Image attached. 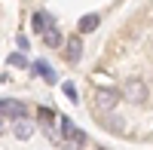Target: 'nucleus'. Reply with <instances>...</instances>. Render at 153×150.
Segmentation results:
<instances>
[{"label":"nucleus","instance_id":"nucleus-1","mask_svg":"<svg viewBox=\"0 0 153 150\" xmlns=\"http://www.w3.org/2000/svg\"><path fill=\"white\" fill-rule=\"evenodd\" d=\"M55 126L61 129V147H65V150H80V147H86V132L76 129L74 123H71V117H58Z\"/></svg>","mask_w":153,"mask_h":150},{"label":"nucleus","instance_id":"nucleus-2","mask_svg":"<svg viewBox=\"0 0 153 150\" xmlns=\"http://www.w3.org/2000/svg\"><path fill=\"white\" fill-rule=\"evenodd\" d=\"M147 83L141 80V77H129V80H126L123 83V98H126V101H135V104H144L147 101Z\"/></svg>","mask_w":153,"mask_h":150},{"label":"nucleus","instance_id":"nucleus-3","mask_svg":"<svg viewBox=\"0 0 153 150\" xmlns=\"http://www.w3.org/2000/svg\"><path fill=\"white\" fill-rule=\"evenodd\" d=\"M0 114H3V120H25L28 117V107H25L22 101H16V98H3L0 101Z\"/></svg>","mask_w":153,"mask_h":150},{"label":"nucleus","instance_id":"nucleus-4","mask_svg":"<svg viewBox=\"0 0 153 150\" xmlns=\"http://www.w3.org/2000/svg\"><path fill=\"white\" fill-rule=\"evenodd\" d=\"M52 25H55V22H52V16H49V12H40V9H37L34 16H31V28H34V31H40V34H46Z\"/></svg>","mask_w":153,"mask_h":150},{"label":"nucleus","instance_id":"nucleus-5","mask_svg":"<svg viewBox=\"0 0 153 150\" xmlns=\"http://www.w3.org/2000/svg\"><path fill=\"white\" fill-rule=\"evenodd\" d=\"M120 98H123V92H120V89H101V92H98V104L113 110V107L120 104Z\"/></svg>","mask_w":153,"mask_h":150},{"label":"nucleus","instance_id":"nucleus-6","mask_svg":"<svg viewBox=\"0 0 153 150\" xmlns=\"http://www.w3.org/2000/svg\"><path fill=\"white\" fill-rule=\"evenodd\" d=\"M65 58L71 61V65H76V61H80V52H83V43H80V37H71V40L65 43Z\"/></svg>","mask_w":153,"mask_h":150},{"label":"nucleus","instance_id":"nucleus-7","mask_svg":"<svg viewBox=\"0 0 153 150\" xmlns=\"http://www.w3.org/2000/svg\"><path fill=\"white\" fill-rule=\"evenodd\" d=\"M31 71L37 74V77H43V83H55V71L49 68L43 58H40V61H34V65H31Z\"/></svg>","mask_w":153,"mask_h":150},{"label":"nucleus","instance_id":"nucleus-8","mask_svg":"<svg viewBox=\"0 0 153 150\" xmlns=\"http://www.w3.org/2000/svg\"><path fill=\"white\" fill-rule=\"evenodd\" d=\"M98 22H101V16H98V12H89V16H83V19H80L76 31H80V34H92V31L98 28Z\"/></svg>","mask_w":153,"mask_h":150},{"label":"nucleus","instance_id":"nucleus-9","mask_svg":"<svg viewBox=\"0 0 153 150\" xmlns=\"http://www.w3.org/2000/svg\"><path fill=\"white\" fill-rule=\"evenodd\" d=\"M31 135H34V126H31L28 120H19V123H16V138H19V141H28Z\"/></svg>","mask_w":153,"mask_h":150},{"label":"nucleus","instance_id":"nucleus-10","mask_svg":"<svg viewBox=\"0 0 153 150\" xmlns=\"http://www.w3.org/2000/svg\"><path fill=\"white\" fill-rule=\"evenodd\" d=\"M43 43H46V46H52V49H55V46H61V31L55 28V25L43 34Z\"/></svg>","mask_w":153,"mask_h":150},{"label":"nucleus","instance_id":"nucleus-11","mask_svg":"<svg viewBox=\"0 0 153 150\" xmlns=\"http://www.w3.org/2000/svg\"><path fill=\"white\" fill-rule=\"evenodd\" d=\"M9 65H12V68H28V58H25L22 52H12V55H9Z\"/></svg>","mask_w":153,"mask_h":150},{"label":"nucleus","instance_id":"nucleus-12","mask_svg":"<svg viewBox=\"0 0 153 150\" xmlns=\"http://www.w3.org/2000/svg\"><path fill=\"white\" fill-rule=\"evenodd\" d=\"M61 89H65V95L71 98V101H76V86H74V83H65Z\"/></svg>","mask_w":153,"mask_h":150},{"label":"nucleus","instance_id":"nucleus-13","mask_svg":"<svg viewBox=\"0 0 153 150\" xmlns=\"http://www.w3.org/2000/svg\"><path fill=\"white\" fill-rule=\"evenodd\" d=\"M40 120L49 123V120H52V110H49V107H40Z\"/></svg>","mask_w":153,"mask_h":150},{"label":"nucleus","instance_id":"nucleus-14","mask_svg":"<svg viewBox=\"0 0 153 150\" xmlns=\"http://www.w3.org/2000/svg\"><path fill=\"white\" fill-rule=\"evenodd\" d=\"M16 43H19V49H28V37L19 34V37H16Z\"/></svg>","mask_w":153,"mask_h":150}]
</instances>
